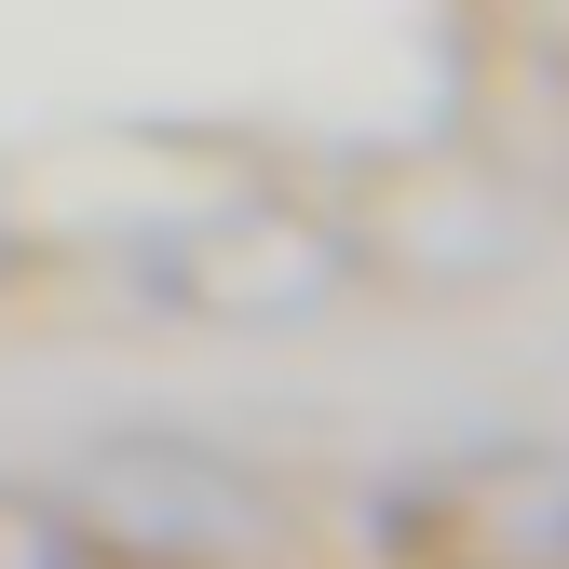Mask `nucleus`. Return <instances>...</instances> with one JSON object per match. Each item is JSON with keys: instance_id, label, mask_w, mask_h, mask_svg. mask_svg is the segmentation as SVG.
Masks as SVG:
<instances>
[{"instance_id": "nucleus-2", "label": "nucleus", "mask_w": 569, "mask_h": 569, "mask_svg": "<svg viewBox=\"0 0 569 569\" xmlns=\"http://www.w3.org/2000/svg\"><path fill=\"white\" fill-rule=\"evenodd\" d=\"M0 569H68V529L41 502H0Z\"/></svg>"}, {"instance_id": "nucleus-1", "label": "nucleus", "mask_w": 569, "mask_h": 569, "mask_svg": "<svg viewBox=\"0 0 569 569\" xmlns=\"http://www.w3.org/2000/svg\"><path fill=\"white\" fill-rule=\"evenodd\" d=\"M96 502L122 529H150V542H258V488L218 475V461H177V448H109L96 461Z\"/></svg>"}]
</instances>
